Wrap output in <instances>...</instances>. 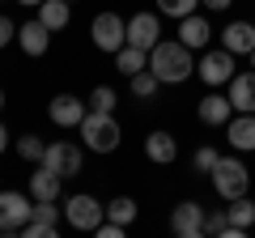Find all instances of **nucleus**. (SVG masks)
Returning a JSON list of instances; mask_svg holds the SVG:
<instances>
[{"instance_id":"nucleus-1","label":"nucleus","mask_w":255,"mask_h":238,"mask_svg":"<svg viewBox=\"0 0 255 238\" xmlns=\"http://www.w3.org/2000/svg\"><path fill=\"white\" fill-rule=\"evenodd\" d=\"M149 68L162 85H183L187 77H196V60H191V47L183 38H162L149 51Z\"/></svg>"},{"instance_id":"nucleus-2","label":"nucleus","mask_w":255,"mask_h":238,"mask_svg":"<svg viewBox=\"0 0 255 238\" xmlns=\"http://www.w3.org/2000/svg\"><path fill=\"white\" fill-rule=\"evenodd\" d=\"M81 140L94 153H115L119 140H124V132H119V123H115V111H90V115L81 119Z\"/></svg>"},{"instance_id":"nucleus-3","label":"nucleus","mask_w":255,"mask_h":238,"mask_svg":"<svg viewBox=\"0 0 255 238\" xmlns=\"http://www.w3.org/2000/svg\"><path fill=\"white\" fill-rule=\"evenodd\" d=\"M213 192L221 200H238V196L251 192V174H247L243 157H217V166H213Z\"/></svg>"},{"instance_id":"nucleus-4","label":"nucleus","mask_w":255,"mask_h":238,"mask_svg":"<svg viewBox=\"0 0 255 238\" xmlns=\"http://www.w3.org/2000/svg\"><path fill=\"white\" fill-rule=\"evenodd\" d=\"M64 221L73 230H85V234H94V230L107 221V204H98L90 192H77L64 200Z\"/></svg>"},{"instance_id":"nucleus-5","label":"nucleus","mask_w":255,"mask_h":238,"mask_svg":"<svg viewBox=\"0 0 255 238\" xmlns=\"http://www.w3.org/2000/svg\"><path fill=\"white\" fill-rule=\"evenodd\" d=\"M90 38L98 51L115 55L119 47L128 43V17H119V13H98V17L90 21Z\"/></svg>"},{"instance_id":"nucleus-6","label":"nucleus","mask_w":255,"mask_h":238,"mask_svg":"<svg viewBox=\"0 0 255 238\" xmlns=\"http://www.w3.org/2000/svg\"><path fill=\"white\" fill-rule=\"evenodd\" d=\"M196 77H200L209 90H221V85L234 81V51L226 47H213V51L200 55V64H196Z\"/></svg>"},{"instance_id":"nucleus-7","label":"nucleus","mask_w":255,"mask_h":238,"mask_svg":"<svg viewBox=\"0 0 255 238\" xmlns=\"http://www.w3.org/2000/svg\"><path fill=\"white\" fill-rule=\"evenodd\" d=\"M34 213V196L21 192H0V234H21Z\"/></svg>"},{"instance_id":"nucleus-8","label":"nucleus","mask_w":255,"mask_h":238,"mask_svg":"<svg viewBox=\"0 0 255 238\" xmlns=\"http://www.w3.org/2000/svg\"><path fill=\"white\" fill-rule=\"evenodd\" d=\"M43 166H47V170H55L60 179H73V174H81L85 153H81V145H73V140H51L47 153H43Z\"/></svg>"},{"instance_id":"nucleus-9","label":"nucleus","mask_w":255,"mask_h":238,"mask_svg":"<svg viewBox=\"0 0 255 238\" xmlns=\"http://www.w3.org/2000/svg\"><path fill=\"white\" fill-rule=\"evenodd\" d=\"M128 43L153 51V47L162 43V13H145V9L132 13V17H128Z\"/></svg>"},{"instance_id":"nucleus-10","label":"nucleus","mask_w":255,"mask_h":238,"mask_svg":"<svg viewBox=\"0 0 255 238\" xmlns=\"http://www.w3.org/2000/svg\"><path fill=\"white\" fill-rule=\"evenodd\" d=\"M47 115H51L55 128H81V119L90 115V102H81L77 94H55L47 102Z\"/></svg>"},{"instance_id":"nucleus-11","label":"nucleus","mask_w":255,"mask_h":238,"mask_svg":"<svg viewBox=\"0 0 255 238\" xmlns=\"http://www.w3.org/2000/svg\"><path fill=\"white\" fill-rule=\"evenodd\" d=\"M204 204H196V200H179L174 204V213H170V230L179 238H200L204 234Z\"/></svg>"},{"instance_id":"nucleus-12","label":"nucleus","mask_w":255,"mask_h":238,"mask_svg":"<svg viewBox=\"0 0 255 238\" xmlns=\"http://www.w3.org/2000/svg\"><path fill=\"white\" fill-rule=\"evenodd\" d=\"M196 115H200V123H209V128H226L230 119H234V102H230V94L209 90L196 102Z\"/></svg>"},{"instance_id":"nucleus-13","label":"nucleus","mask_w":255,"mask_h":238,"mask_svg":"<svg viewBox=\"0 0 255 238\" xmlns=\"http://www.w3.org/2000/svg\"><path fill=\"white\" fill-rule=\"evenodd\" d=\"M21 234H30V238H55L60 234V209H55V200H34V213H30Z\"/></svg>"},{"instance_id":"nucleus-14","label":"nucleus","mask_w":255,"mask_h":238,"mask_svg":"<svg viewBox=\"0 0 255 238\" xmlns=\"http://www.w3.org/2000/svg\"><path fill=\"white\" fill-rule=\"evenodd\" d=\"M226 140L234 153H255V115L234 111V119L226 123Z\"/></svg>"},{"instance_id":"nucleus-15","label":"nucleus","mask_w":255,"mask_h":238,"mask_svg":"<svg viewBox=\"0 0 255 238\" xmlns=\"http://www.w3.org/2000/svg\"><path fill=\"white\" fill-rule=\"evenodd\" d=\"M179 38L191 47V51H204V47L213 43V26H209V17H200V13H187V17H179Z\"/></svg>"},{"instance_id":"nucleus-16","label":"nucleus","mask_w":255,"mask_h":238,"mask_svg":"<svg viewBox=\"0 0 255 238\" xmlns=\"http://www.w3.org/2000/svg\"><path fill=\"white\" fill-rule=\"evenodd\" d=\"M221 47L234 55H251L255 51V21H230L221 30Z\"/></svg>"},{"instance_id":"nucleus-17","label":"nucleus","mask_w":255,"mask_h":238,"mask_svg":"<svg viewBox=\"0 0 255 238\" xmlns=\"http://www.w3.org/2000/svg\"><path fill=\"white\" fill-rule=\"evenodd\" d=\"M230 102H234V111H243V115H255V68L251 73H234V81L226 85Z\"/></svg>"},{"instance_id":"nucleus-18","label":"nucleus","mask_w":255,"mask_h":238,"mask_svg":"<svg viewBox=\"0 0 255 238\" xmlns=\"http://www.w3.org/2000/svg\"><path fill=\"white\" fill-rule=\"evenodd\" d=\"M145 157L153 166H170L174 157H179V140H174L170 132H162V128L149 132V136H145Z\"/></svg>"},{"instance_id":"nucleus-19","label":"nucleus","mask_w":255,"mask_h":238,"mask_svg":"<svg viewBox=\"0 0 255 238\" xmlns=\"http://www.w3.org/2000/svg\"><path fill=\"white\" fill-rule=\"evenodd\" d=\"M17 43L26 55H47V47H51V30L43 26V21H26V26H17Z\"/></svg>"},{"instance_id":"nucleus-20","label":"nucleus","mask_w":255,"mask_h":238,"mask_svg":"<svg viewBox=\"0 0 255 238\" xmlns=\"http://www.w3.org/2000/svg\"><path fill=\"white\" fill-rule=\"evenodd\" d=\"M226 217H230V238L247 234V230L255 226V200H251V196H238V200H230Z\"/></svg>"},{"instance_id":"nucleus-21","label":"nucleus","mask_w":255,"mask_h":238,"mask_svg":"<svg viewBox=\"0 0 255 238\" xmlns=\"http://www.w3.org/2000/svg\"><path fill=\"white\" fill-rule=\"evenodd\" d=\"M60 187H64V179L38 162V170L30 174V196H34V200H60Z\"/></svg>"},{"instance_id":"nucleus-22","label":"nucleus","mask_w":255,"mask_h":238,"mask_svg":"<svg viewBox=\"0 0 255 238\" xmlns=\"http://www.w3.org/2000/svg\"><path fill=\"white\" fill-rule=\"evenodd\" d=\"M68 17H73V4H68V0H43V4H38V21H43L51 34L68 26Z\"/></svg>"},{"instance_id":"nucleus-23","label":"nucleus","mask_w":255,"mask_h":238,"mask_svg":"<svg viewBox=\"0 0 255 238\" xmlns=\"http://www.w3.org/2000/svg\"><path fill=\"white\" fill-rule=\"evenodd\" d=\"M115 68L124 77H132V73H140V68H149V51L145 47H132V43H124L115 51Z\"/></svg>"},{"instance_id":"nucleus-24","label":"nucleus","mask_w":255,"mask_h":238,"mask_svg":"<svg viewBox=\"0 0 255 238\" xmlns=\"http://www.w3.org/2000/svg\"><path fill=\"white\" fill-rule=\"evenodd\" d=\"M107 221L132 226V221H136V200H132V196H115V200L107 204Z\"/></svg>"},{"instance_id":"nucleus-25","label":"nucleus","mask_w":255,"mask_h":238,"mask_svg":"<svg viewBox=\"0 0 255 238\" xmlns=\"http://www.w3.org/2000/svg\"><path fill=\"white\" fill-rule=\"evenodd\" d=\"M128 81H132V94H136L140 102H149V98H153L157 90H162V81L153 77V68H140V73H132Z\"/></svg>"},{"instance_id":"nucleus-26","label":"nucleus","mask_w":255,"mask_h":238,"mask_svg":"<svg viewBox=\"0 0 255 238\" xmlns=\"http://www.w3.org/2000/svg\"><path fill=\"white\" fill-rule=\"evenodd\" d=\"M200 9V0H157V13H162V17H187V13H196Z\"/></svg>"},{"instance_id":"nucleus-27","label":"nucleus","mask_w":255,"mask_h":238,"mask_svg":"<svg viewBox=\"0 0 255 238\" xmlns=\"http://www.w3.org/2000/svg\"><path fill=\"white\" fill-rule=\"evenodd\" d=\"M119 107V94L111 85H94L90 90V111H115Z\"/></svg>"},{"instance_id":"nucleus-28","label":"nucleus","mask_w":255,"mask_h":238,"mask_svg":"<svg viewBox=\"0 0 255 238\" xmlns=\"http://www.w3.org/2000/svg\"><path fill=\"white\" fill-rule=\"evenodd\" d=\"M17 153L26 157V162H43L47 145H43V136H21V140H17Z\"/></svg>"},{"instance_id":"nucleus-29","label":"nucleus","mask_w":255,"mask_h":238,"mask_svg":"<svg viewBox=\"0 0 255 238\" xmlns=\"http://www.w3.org/2000/svg\"><path fill=\"white\" fill-rule=\"evenodd\" d=\"M217 149H209V145H200V149H196V153H191V166H196V170H200V174H213V166H217Z\"/></svg>"},{"instance_id":"nucleus-30","label":"nucleus","mask_w":255,"mask_h":238,"mask_svg":"<svg viewBox=\"0 0 255 238\" xmlns=\"http://www.w3.org/2000/svg\"><path fill=\"white\" fill-rule=\"evenodd\" d=\"M204 234H230V217H226V209H213L209 217H204Z\"/></svg>"},{"instance_id":"nucleus-31","label":"nucleus","mask_w":255,"mask_h":238,"mask_svg":"<svg viewBox=\"0 0 255 238\" xmlns=\"http://www.w3.org/2000/svg\"><path fill=\"white\" fill-rule=\"evenodd\" d=\"M9 38H17V26H13L9 17H0V51L9 47Z\"/></svg>"},{"instance_id":"nucleus-32","label":"nucleus","mask_w":255,"mask_h":238,"mask_svg":"<svg viewBox=\"0 0 255 238\" xmlns=\"http://www.w3.org/2000/svg\"><path fill=\"white\" fill-rule=\"evenodd\" d=\"M200 4H204V9H213V13H226L234 0H200Z\"/></svg>"},{"instance_id":"nucleus-33","label":"nucleus","mask_w":255,"mask_h":238,"mask_svg":"<svg viewBox=\"0 0 255 238\" xmlns=\"http://www.w3.org/2000/svg\"><path fill=\"white\" fill-rule=\"evenodd\" d=\"M4 145H9V128L0 123V153H4Z\"/></svg>"},{"instance_id":"nucleus-34","label":"nucleus","mask_w":255,"mask_h":238,"mask_svg":"<svg viewBox=\"0 0 255 238\" xmlns=\"http://www.w3.org/2000/svg\"><path fill=\"white\" fill-rule=\"evenodd\" d=\"M17 4H30V9H38V4H43V0H17Z\"/></svg>"},{"instance_id":"nucleus-35","label":"nucleus","mask_w":255,"mask_h":238,"mask_svg":"<svg viewBox=\"0 0 255 238\" xmlns=\"http://www.w3.org/2000/svg\"><path fill=\"white\" fill-rule=\"evenodd\" d=\"M0 107H4V90H0Z\"/></svg>"},{"instance_id":"nucleus-36","label":"nucleus","mask_w":255,"mask_h":238,"mask_svg":"<svg viewBox=\"0 0 255 238\" xmlns=\"http://www.w3.org/2000/svg\"><path fill=\"white\" fill-rule=\"evenodd\" d=\"M251 68H255V51H251Z\"/></svg>"},{"instance_id":"nucleus-37","label":"nucleus","mask_w":255,"mask_h":238,"mask_svg":"<svg viewBox=\"0 0 255 238\" xmlns=\"http://www.w3.org/2000/svg\"><path fill=\"white\" fill-rule=\"evenodd\" d=\"M68 4H77V0H68Z\"/></svg>"}]
</instances>
